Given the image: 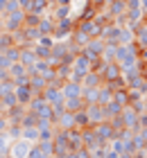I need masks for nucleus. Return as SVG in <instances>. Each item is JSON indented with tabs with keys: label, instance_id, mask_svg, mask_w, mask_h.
I'll return each mask as SVG.
<instances>
[{
	"label": "nucleus",
	"instance_id": "nucleus-1",
	"mask_svg": "<svg viewBox=\"0 0 147 158\" xmlns=\"http://www.w3.org/2000/svg\"><path fill=\"white\" fill-rule=\"evenodd\" d=\"M138 115H141V113L134 111V106H131V104L122 106V111H120V122H122V127L127 129V131H136V129H138Z\"/></svg>",
	"mask_w": 147,
	"mask_h": 158
},
{
	"label": "nucleus",
	"instance_id": "nucleus-2",
	"mask_svg": "<svg viewBox=\"0 0 147 158\" xmlns=\"http://www.w3.org/2000/svg\"><path fill=\"white\" fill-rule=\"evenodd\" d=\"M29 147H32V142L18 138V140H11V142H9L7 154H9L11 158H27V156H29Z\"/></svg>",
	"mask_w": 147,
	"mask_h": 158
},
{
	"label": "nucleus",
	"instance_id": "nucleus-3",
	"mask_svg": "<svg viewBox=\"0 0 147 158\" xmlns=\"http://www.w3.org/2000/svg\"><path fill=\"white\" fill-rule=\"evenodd\" d=\"M84 111H86V118H88V124H91V127H95L102 120H106L104 118V109H102L100 104H86Z\"/></svg>",
	"mask_w": 147,
	"mask_h": 158
},
{
	"label": "nucleus",
	"instance_id": "nucleus-4",
	"mask_svg": "<svg viewBox=\"0 0 147 158\" xmlns=\"http://www.w3.org/2000/svg\"><path fill=\"white\" fill-rule=\"evenodd\" d=\"M61 93H63V99L66 97H82V84L75 81V79H66V81H61Z\"/></svg>",
	"mask_w": 147,
	"mask_h": 158
},
{
	"label": "nucleus",
	"instance_id": "nucleus-5",
	"mask_svg": "<svg viewBox=\"0 0 147 158\" xmlns=\"http://www.w3.org/2000/svg\"><path fill=\"white\" fill-rule=\"evenodd\" d=\"M100 75H102L104 81H113V79H118L122 73H120V66H118L115 61H109V63H104V68L100 70Z\"/></svg>",
	"mask_w": 147,
	"mask_h": 158
},
{
	"label": "nucleus",
	"instance_id": "nucleus-6",
	"mask_svg": "<svg viewBox=\"0 0 147 158\" xmlns=\"http://www.w3.org/2000/svg\"><path fill=\"white\" fill-rule=\"evenodd\" d=\"M14 95H16V102L27 106V102L32 99V88L29 86H14Z\"/></svg>",
	"mask_w": 147,
	"mask_h": 158
},
{
	"label": "nucleus",
	"instance_id": "nucleus-7",
	"mask_svg": "<svg viewBox=\"0 0 147 158\" xmlns=\"http://www.w3.org/2000/svg\"><path fill=\"white\" fill-rule=\"evenodd\" d=\"M113 99V88L109 84H102L100 88H97V104L100 106H104V104H109Z\"/></svg>",
	"mask_w": 147,
	"mask_h": 158
},
{
	"label": "nucleus",
	"instance_id": "nucleus-8",
	"mask_svg": "<svg viewBox=\"0 0 147 158\" xmlns=\"http://www.w3.org/2000/svg\"><path fill=\"white\" fill-rule=\"evenodd\" d=\"M7 75H9L11 81H16V79H20V77H25V75H27V68H25L20 61H14L11 66L7 68Z\"/></svg>",
	"mask_w": 147,
	"mask_h": 158
},
{
	"label": "nucleus",
	"instance_id": "nucleus-9",
	"mask_svg": "<svg viewBox=\"0 0 147 158\" xmlns=\"http://www.w3.org/2000/svg\"><path fill=\"white\" fill-rule=\"evenodd\" d=\"M97 88H100V86H82L84 104H97Z\"/></svg>",
	"mask_w": 147,
	"mask_h": 158
},
{
	"label": "nucleus",
	"instance_id": "nucleus-10",
	"mask_svg": "<svg viewBox=\"0 0 147 158\" xmlns=\"http://www.w3.org/2000/svg\"><path fill=\"white\" fill-rule=\"evenodd\" d=\"M82 86H102L104 84V79H102L100 73H95V70H88V73L82 77V81H79Z\"/></svg>",
	"mask_w": 147,
	"mask_h": 158
},
{
	"label": "nucleus",
	"instance_id": "nucleus-11",
	"mask_svg": "<svg viewBox=\"0 0 147 158\" xmlns=\"http://www.w3.org/2000/svg\"><path fill=\"white\" fill-rule=\"evenodd\" d=\"M118 43L120 45H129V43H134V27H120L118 30Z\"/></svg>",
	"mask_w": 147,
	"mask_h": 158
},
{
	"label": "nucleus",
	"instance_id": "nucleus-12",
	"mask_svg": "<svg viewBox=\"0 0 147 158\" xmlns=\"http://www.w3.org/2000/svg\"><path fill=\"white\" fill-rule=\"evenodd\" d=\"M63 106H66V111L77 113V111H82L86 104H84V99H82V97H66V99H63Z\"/></svg>",
	"mask_w": 147,
	"mask_h": 158
},
{
	"label": "nucleus",
	"instance_id": "nucleus-13",
	"mask_svg": "<svg viewBox=\"0 0 147 158\" xmlns=\"http://www.w3.org/2000/svg\"><path fill=\"white\" fill-rule=\"evenodd\" d=\"M20 138L27 142H39V127H20Z\"/></svg>",
	"mask_w": 147,
	"mask_h": 158
},
{
	"label": "nucleus",
	"instance_id": "nucleus-14",
	"mask_svg": "<svg viewBox=\"0 0 147 158\" xmlns=\"http://www.w3.org/2000/svg\"><path fill=\"white\" fill-rule=\"evenodd\" d=\"M102 109H104V118H106V120H111V118H115V115H120L122 106H120V104H115L113 99H111V102H109V104H104Z\"/></svg>",
	"mask_w": 147,
	"mask_h": 158
},
{
	"label": "nucleus",
	"instance_id": "nucleus-15",
	"mask_svg": "<svg viewBox=\"0 0 147 158\" xmlns=\"http://www.w3.org/2000/svg\"><path fill=\"white\" fill-rule=\"evenodd\" d=\"M113 102L120 104V106H127V104H129V93H127V88H118V90H113Z\"/></svg>",
	"mask_w": 147,
	"mask_h": 158
},
{
	"label": "nucleus",
	"instance_id": "nucleus-16",
	"mask_svg": "<svg viewBox=\"0 0 147 158\" xmlns=\"http://www.w3.org/2000/svg\"><path fill=\"white\" fill-rule=\"evenodd\" d=\"M32 50H34V54H36V59H50V48L48 45H41V43H36V45H32Z\"/></svg>",
	"mask_w": 147,
	"mask_h": 158
},
{
	"label": "nucleus",
	"instance_id": "nucleus-17",
	"mask_svg": "<svg viewBox=\"0 0 147 158\" xmlns=\"http://www.w3.org/2000/svg\"><path fill=\"white\" fill-rule=\"evenodd\" d=\"M9 142H11L9 133H7V131H0V156L7 154V149H9Z\"/></svg>",
	"mask_w": 147,
	"mask_h": 158
},
{
	"label": "nucleus",
	"instance_id": "nucleus-18",
	"mask_svg": "<svg viewBox=\"0 0 147 158\" xmlns=\"http://www.w3.org/2000/svg\"><path fill=\"white\" fill-rule=\"evenodd\" d=\"M36 115H39V118H45V120H54V113H52V106H50L48 102H45V104H43V106H41V109H39V111H36Z\"/></svg>",
	"mask_w": 147,
	"mask_h": 158
},
{
	"label": "nucleus",
	"instance_id": "nucleus-19",
	"mask_svg": "<svg viewBox=\"0 0 147 158\" xmlns=\"http://www.w3.org/2000/svg\"><path fill=\"white\" fill-rule=\"evenodd\" d=\"M36 145L41 147V152L45 154V156H52V154H54V145H52V140H39Z\"/></svg>",
	"mask_w": 147,
	"mask_h": 158
},
{
	"label": "nucleus",
	"instance_id": "nucleus-20",
	"mask_svg": "<svg viewBox=\"0 0 147 158\" xmlns=\"http://www.w3.org/2000/svg\"><path fill=\"white\" fill-rule=\"evenodd\" d=\"M27 158H50V156H45V154L41 152V147L34 142V145L29 147V156H27Z\"/></svg>",
	"mask_w": 147,
	"mask_h": 158
},
{
	"label": "nucleus",
	"instance_id": "nucleus-21",
	"mask_svg": "<svg viewBox=\"0 0 147 158\" xmlns=\"http://www.w3.org/2000/svg\"><path fill=\"white\" fill-rule=\"evenodd\" d=\"M11 66V61H9V56H7L5 52H0V68H2V70H7V68H9Z\"/></svg>",
	"mask_w": 147,
	"mask_h": 158
},
{
	"label": "nucleus",
	"instance_id": "nucleus-22",
	"mask_svg": "<svg viewBox=\"0 0 147 158\" xmlns=\"http://www.w3.org/2000/svg\"><path fill=\"white\" fill-rule=\"evenodd\" d=\"M115 158H131V154H118Z\"/></svg>",
	"mask_w": 147,
	"mask_h": 158
},
{
	"label": "nucleus",
	"instance_id": "nucleus-23",
	"mask_svg": "<svg viewBox=\"0 0 147 158\" xmlns=\"http://www.w3.org/2000/svg\"><path fill=\"white\" fill-rule=\"evenodd\" d=\"M143 113H147V99H145V111H143Z\"/></svg>",
	"mask_w": 147,
	"mask_h": 158
},
{
	"label": "nucleus",
	"instance_id": "nucleus-24",
	"mask_svg": "<svg viewBox=\"0 0 147 158\" xmlns=\"http://www.w3.org/2000/svg\"><path fill=\"white\" fill-rule=\"evenodd\" d=\"M50 158H63V156H50Z\"/></svg>",
	"mask_w": 147,
	"mask_h": 158
},
{
	"label": "nucleus",
	"instance_id": "nucleus-25",
	"mask_svg": "<svg viewBox=\"0 0 147 158\" xmlns=\"http://www.w3.org/2000/svg\"><path fill=\"white\" fill-rule=\"evenodd\" d=\"M145 152H147V142H145Z\"/></svg>",
	"mask_w": 147,
	"mask_h": 158
}]
</instances>
